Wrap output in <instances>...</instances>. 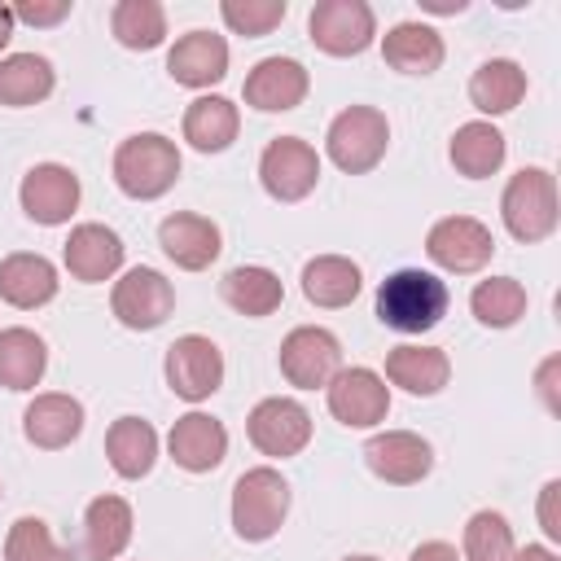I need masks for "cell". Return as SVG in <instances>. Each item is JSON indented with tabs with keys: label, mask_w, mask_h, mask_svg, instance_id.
Here are the masks:
<instances>
[{
	"label": "cell",
	"mask_w": 561,
	"mask_h": 561,
	"mask_svg": "<svg viewBox=\"0 0 561 561\" xmlns=\"http://www.w3.org/2000/svg\"><path fill=\"white\" fill-rule=\"evenodd\" d=\"M167 447H171V460L188 473H210L224 465L228 456V430L224 421H215L210 412H184L171 434H167Z\"/></svg>",
	"instance_id": "obj_19"
},
{
	"label": "cell",
	"mask_w": 561,
	"mask_h": 561,
	"mask_svg": "<svg viewBox=\"0 0 561 561\" xmlns=\"http://www.w3.org/2000/svg\"><path fill=\"white\" fill-rule=\"evenodd\" d=\"M307 35L329 57H359L377 35V18L364 0H316L307 13Z\"/></svg>",
	"instance_id": "obj_6"
},
{
	"label": "cell",
	"mask_w": 561,
	"mask_h": 561,
	"mask_svg": "<svg viewBox=\"0 0 561 561\" xmlns=\"http://www.w3.org/2000/svg\"><path fill=\"white\" fill-rule=\"evenodd\" d=\"M324 399H329L333 421H342L346 430H373L390 412V386L373 368H342L324 386Z\"/></svg>",
	"instance_id": "obj_13"
},
{
	"label": "cell",
	"mask_w": 561,
	"mask_h": 561,
	"mask_svg": "<svg viewBox=\"0 0 561 561\" xmlns=\"http://www.w3.org/2000/svg\"><path fill=\"white\" fill-rule=\"evenodd\" d=\"M110 31L123 48L149 53L167 39V9L158 0H118L110 13Z\"/></svg>",
	"instance_id": "obj_34"
},
{
	"label": "cell",
	"mask_w": 561,
	"mask_h": 561,
	"mask_svg": "<svg viewBox=\"0 0 561 561\" xmlns=\"http://www.w3.org/2000/svg\"><path fill=\"white\" fill-rule=\"evenodd\" d=\"M451 377V359L443 346H394L386 355V381L408 390V394H438Z\"/></svg>",
	"instance_id": "obj_24"
},
{
	"label": "cell",
	"mask_w": 561,
	"mask_h": 561,
	"mask_svg": "<svg viewBox=\"0 0 561 561\" xmlns=\"http://www.w3.org/2000/svg\"><path fill=\"white\" fill-rule=\"evenodd\" d=\"M557 495H561V482H557V478H552V482H543V491H539V526H543V535H548V539H561Z\"/></svg>",
	"instance_id": "obj_40"
},
{
	"label": "cell",
	"mask_w": 561,
	"mask_h": 561,
	"mask_svg": "<svg viewBox=\"0 0 561 561\" xmlns=\"http://www.w3.org/2000/svg\"><path fill=\"white\" fill-rule=\"evenodd\" d=\"M167 386L171 394H180L184 403H202L224 386V351L202 337V333H184L167 346Z\"/></svg>",
	"instance_id": "obj_12"
},
{
	"label": "cell",
	"mask_w": 561,
	"mask_h": 561,
	"mask_svg": "<svg viewBox=\"0 0 561 561\" xmlns=\"http://www.w3.org/2000/svg\"><path fill=\"white\" fill-rule=\"evenodd\" d=\"M447 316V285L434 272L399 267L377 285V320L394 333H425Z\"/></svg>",
	"instance_id": "obj_1"
},
{
	"label": "cell",
	"mask_w": 561,
	"mask_h": 561,
	"mask_svg": "<svg viewBox=\"0 0 561 561\" xmlns=\"http://www.w3.org/2000/svg\"><path fill=\"white\" fill-rule=\"evenodd\" d=\"M381 57L399 75H434L443 66V35L425 22H399L381 39Z\"/></svg>",
	"instance_id": "obj_26"
},
{
	"label": "cell",
	"mask_w": 561,
	"mask_h": 561,
	"mask_svg": "<svg viewBox=\"0 0 561 561\" xmlns=\"http://www.w3.org/2000/svg\"><path fill=\"white\" fill-rule=\"evenodd\" d=\"M522 96H526V70L513 57H491L469 79V101L482 114H508L522 105Z\"/></svg>",
	"instance_id": "obj_32"
},
{
	"label": "cell",
	"mask_w": 561,
	"mask_h": 561,
	"mask_svg": "<svg viewBox=\"0 0 561 561\" xmlns=\"http://www.w3.org/2000/svg\"><path fill=\"white\" fill-rule=\"evenodd\" d=\"M57 75H53V61L39 57V53H9L0 57V105H39L48 92H53Z\"/></svg>",
	"instance_id": "obj_33"
},
{
	"label": "cell",
	"mask_w": 561,
	"mask_h": 561,
	"mask_svg": "<svg viewBox=\"0 0 561 561\" xmlns=\"http://www.w3.org/2000/svg\"><path fill=\"white\" fill-rule=\"evenodd\" d=\"M175 307V289L171 280L158 272V267H127L118 280H114V294H110V311L123 329H136V333H149L158 324H167Z\"/></svg>",
	"instance_id": "obj_7"
},
{
	"label": "cell",
	"mask_w": 561,
	"mask_h": 561,
	"mask_svg": "<svg viewBox=\"0 0 561 561\" xmlns=\"http://www.w3.org/2000/svg\"><path fill=\"white\" fill-rule=\"evenodd\" d=\"M557 175L543 171V167H522L508 184H504V197H500V219L504 228L535 245L543 237L557 232Z\"/></svg>",
	"instance_id": "obj_3"
},
{
	"label": "cell",
	"mask_w": 561,
	"mask_h": 561,
	"mask_svg": "<svg viewBox=\"0 0 561 561\" xmlns=\"http://www.w3.org/2000/svg\"><path fill=\"white\" fill-rule=\"evenodd\" d=\"M517 543H513V526L504 522V513L495 508H478L465 522V552L460 561H513Z\"/></svg>",
	"instance_id": "obj_36"
},
{
	"label": "cell",
	"mask_w": 561,
	"mask_h": 561,
	"mask_svg": "<svg viewBox=\"0 0 561 561\" xmlns=\"http://www.w3.org/2000/svg\"><path fill=\"white\" fill-rule=\"evenodd\" d=\"M386 145H390V123H386V114L377 105H346L329 123V136H324L329 162L337 171H346V175L373 171L386 158Z\"/></svg>",
	"instance_id": "obj_5"
},
{
	"label": "cell",
	"mask_w": 561,
	"mask_h": 561,
	"mask_svg": "<svg viewBox=\"0 0 561 561\" xmlns=\"http://www.w3.org/2000/svg\"><path fill=\"white\" fill-rule=\"evenodd\" d=\"M526 285L513 280V276H491V280H478L473 294H469V307L478 316V324L486 329H513L522 316H526Z\"/></svg>",
	"instance_id": "obj_35"
},
{
	"label": "cell",
	"mask_w": 561,
	"mask_h": 561,
	"mask_svg": "<svg viewBox=\"0 0 561 561\" xmlns=\"http://www.w3.org/2000/svg\"><path fill=\"white\" fill-rule=\"evenodd\" d=\"M0 298L18 311H35L57 298V267L44 254L18 250L0 259Z\"/></svg>",
	"instance_id": "obj_23"
},
{
	"label": "cell",
	"mask_w": 561,
	"mask_h": 561,
	"mask_svg": "<svg viewBox=\"0 0 561 561\" xmlns=\"http://www.w3.org/2000/svg\"><path fill=\"white\" fill-rule=\"evenodd\" d=\"M504 153H508L504 131H500L495 123H486V118H473V123L456 127V136H451V145H447V158H451V167H456L465 180H486V175H495V171L504 167Z\"/></svg>",
	"instance_id": "obj_25"
},
{
	"label": "cell",
	"mask_w": 561,
	"mask_h": 561,
	"mask_svg": "<svg viewBox=\"0 0 561 561\" xmlns=\"http://www.w3.org/2000/svg\"><path fill=\"white\" fill-rule=\"evenodd\" d=\"M4 561H75L70 548L57 543L44 517H18L4 539Z\"/></svg>",
	"instance_id": "obj_37"
},
{
	"label": "cell",
	"mask_w": 561,
	"mask_h": 561,
	"mask_svg": "<svg viewBox=\"0 0 561 561\" xmlns=\"http://www.w3.org/2000/svg\"><path fill=\"white\" fill-rule=\"evenodd\" d=\"M241 131V114L228 96H197L188 101L184 110V140L197 149V153H224Z\"/></svg>",
	"instance_id": "obj_28"
},
{
	"label": "cell",
	"mask_w": 561,
	"mask_h": 561,
	"mask_svg": "<svg viewBox=\"0 0 561 561\" xmlns=\"http://www.w3.org/2000/svg\"><path fill=\"white\" fill-rule=\"evenodd\" d=\"M307 88H311V75H307L302 61H294V57H263L245 75L241 96H245V105H254L263 114H285V110L302 105Z\"/></svg>",
	"instance_id": "obj_16"
},
{
	"label": "cell",
	"mask_w": 561,
	"mask_h": 561,
	"mask_svg": "<svg viewBox=\"0 0 561 561\" xmlns=\"http://www.w3.org/2000/svg\"><path fill=\"white\" fill-rule=\"evenodd\" d=\"M105 456H110V469L127 482L145 478L158 460V430L140 416H118L110 430H105Z\"/></svg>",
	"instance_id": "obj_27"
},
{
	"label": "cell",
	"mask_w": 561,
	"mask_h": 561,
	"mask_svg": "<svg viewBox=\"0 0 561 561\" xmlns=\"http://www.w3.org/2000/svg\"><path fill=\"white\" fill-rule=\"evenodd\" d=\"M425 254L430 263H438L443 272H456V276H469V272H482L495 254V237L482 219L473 215H447L430 228L425 237Z\"/></svg>",
	"instance_id": "obj_11"
},
{
	"label": "cell",
	"mask_w": 561,
	"mask_h": 561,
	"mask_svg": "<svg viewBox=\"0 0 561 561\" xmlns=\"http://www.w3.org/2000/svg\"><path fill=\"white\" fill-rule=\"evenodd\" d=\"M513 561H557V552L552 548H543V543H526V548H517V557Z\"/></svg>",
	"instance_id": "obj_42"
},
{
	"label": "cell",
	"mask_w": 561,
	"mask_h": 561,
	"mask_svg": "<svg viewBox=\"0 0 561 561\" xmlns=\"http://www.w3.org/2000/svg\"><path fill=\"white\" fill-rule=\"evenodd\" d=\"M180 167H184L180 149L162 131H136L114 149V184L136 202H153L171 193L180 180Z\"/></svg>",
	"instance_id": "obj_2"
},
{
	"label": "cell",
	"mask_w": 561,
	"mask_h": 561,
	"mask_svg": "<svg viewBox=\"0 0 561 561\" xmlns=\"http://www.w3.org/2000/svg\"><path fill=\"white\" fill-rule=\"evenodd\" d=\"M48 368V346L39 333L13 324L0 329V386L4 390H35Z\"/></svg>",
	"instance_id": "obj_31"
},
{
	"label": "cell",
	"mask_w": 561,
	"mask_h": 561,
	"mask_svg": "<svg viewBox=\"0 0 561 561\" xmlns=\"http://www.w3.org/2000/svg\"><path fill=\"white\" fill-rule=\"evenodd\" d=\"M259 184L276 202H302L320 184V153L302 136H276L259 158Z\"/></svg>",
	"instance_id": "obj_9"
},
{
	"label": "cell",
	"mask_w": 561,
	"mask_h": 561,
	"mask_svg": "<svg viewBox=\"0 0 561 561\" xmlns=\"http://www.w3.org/2000/svg\"><path fill=\"white\" fill-rule=\"evenodd\" d=\"M408 561H460V552L447 543V539H425V543H416L412 548V557Z\"/></svg>",
	"instance_id": "obj_41"
},
{
	"label": "cell",
	"mask_w": 561,
	"mask_h": 561,
	"mask_svg": "<svg viewBox=\"0 0 561 561\" xmlns=\"http://www.w3.org/2000/svg\"><path fill=\"white\" fill-rule=\"evenodd\" d=\"M364 465L390 486H412L434 469V447L412 430H386L364 443Z\"/></svg>",
	"instance_id": "obj_15"
},
{
	"label": "cell",
	"mask_w": 561,
	"mask_h": 561,
	"mask_svg": "<svg viewBox=\"0 0 561 561\" xmlns=\"http://www.w3.org/2000/svg\"><path fill=\"white\" fill-rule=\"evenodd\" d=\"M83 430V403L75 394H61V390H48V394H35L22 412V434L26 443H35L39 451H61L79 438Z\"/></svg>",
	"instance_id": "obj_20"
},
{
	"label": "cell",
	"mask_w": 561,
	"mask_h": 561,
	"mask_svg": "<svg viewBox=\"0 0 561 561\" xmlns=\"http://www.w3.org/2000/svg\"><path fill=\"white\" fill-rule=\"evenodd\" d=\"M158 245H162V254H167L175 267L202 272V267H210V263L219 259L224 232H219V224L206 219V215L175 210V215H167V219L158 224Z\"/></svg>",
	"instance_id": "obj_17"
},
{
	"label": "cell",
	"mask_w": 561,
	"mask_h": 561,
	"mask_svg": "<svg viewBox=\"0 0 561 561\" xmlns=\"http://www.w3.org/2000/svg\"><path fill=\"white\" fill-rule=\"evenodd\" d=\"M289 4L285 0H224L219 4V18L232 35H245V39H259L267 31H276L285 22Z\"/></svg>",
	"instance_id": "obj_38"
},
{
	"label": "cell",
	"mask_w": 561,
	"mask_h": 561,
	"mask_svg": "<svg viewBox=\"0 0 561 561\" xmlns=\"http://www.w3.org/2000/svg\"><path fill=\"white\" fill-rule=\"evenodd\" d=\"M18 202L26 210V219L44 224V228H57V224H70V215L79 210V175L61 162H39L22 175V188H18Z\"/></svg>",
	"instance_id": "obj_14"
},
{
	"label": "cell",
	"mask_w": 561,
	"mask_h": 561,
	"mask_svg": "<svg viewBox=\"0 0 561 561\" xmlns=\"http://www.w3.org/2000/svg\"><path fill=\"white\" fill-rule=\"evenodd\" d=\"M167 75L184 88H210L228 75V39L215 31H188L167 53Z\"/></svg>",
	"instance_id": "obj_21"
},
{
	"label": "cell",
	"mask_w": 561,
	"mask_h": 561,
	"mask_svg": "<svg viewBox=\"0 0 561 561\" xmlns=\"http://www.w3.org/2000/svg\"><path fill=\"white\" fill-rule=\"evenodd\" d=\"M219 294H224V302H228L232 311L254 316V320L272 316V311L285 302V285H280V276H276L272 267H259V263H241V267H232V272L219 280Z\"/></svg>",
	"instance_id": "obj_29"
},
{
	"label": "cell",
	"mask_w": 561,
	"mask_h": 561,
	"mask_svg": "<svg viewBox=\"0 0 561 561\" xmlns=\"http://www.w3.org/2000/svg\"><path fill=\"white\" fill-rule=\"evenodd\" d=\"M13 26H18V22H13V9H9V4H0V48L13 39Z\"/></svg>",
	"instance_id": "obj_43"
},
{
	"label": "cell",
	"mask_w": 561,
	"mask_h": 561,
	"mask_svg": "<svg viewBox=\"0 0 561 561\" xmlns=\"http://www.w3.org/2000/svg\"><path fill=\"white\" fill-rule=\"evenodd\" d=\"M280 373L298 390H324L342 373V342L320 324H298L280 342Z\"/></svg>",
	"instance_id": "obj_8"
},
{
	"label": "cell",
	"mask_w": 561,
	"mask_h": 561,
	"mask_svg": "<svg viewBox=\"0 0 561 561\" xmlns=\"http://www.w3.org/2000/svg\"><path fill=\"white\" fill-rule=\"evenodd\" d=\"M13 9V22H26V26H57L61 18H70L75 0H18L9 4Z\"/></svg>",
	"instance_id": "obj_39"
},
{
	"label": "cell",
	"mask_w": 561,
	"mask_h": 561,
	"mask_svg": "<svg viewBox=\"0 0 561 561\" xmlns=\"http://www.w3.org/2000/svg\"><path fill=\"white\" fill-rule=\"evenodd\" d=\"M245 434L263 456L285 460V456H298L311 443V412L289 394L259 399L245 416Z\"/></svg>",
	"instance_id": "obj_10"
},
{
	"label": "cell",
	"mask_w": 561,
	"mask_h": 561,
	"mask_svg": "<svg viewBox=\"0 0 561 561\" xmlns=\"http://www.w3.org/2000/svg\"><path fill=\"white\" fill-rule=\"evenodd\" d=\"M359 285H364L359 263H351L342 254H316L302 267V298L311 307H346V302H355Z\"/></svg>",
	"instance_id": "obj_30"
},
{
	"label": "cell",
	"mask_w": 561,
	"mask_h": 561,
	"mask_svg": "<svg viewBox=\"0 0 561 561\" xmlns=\"http://www.w3.org/2000/svg\"><path fill=\"white\" fill-rule=\"evenodd\" d=\"M289 513V482L272 469V465H259V469H245L232 486V530L237 539L245 543H263L280 530Z\"/></svg>",
	"instance_id": "obj_4"
},
{
	"label": "cell",
	"mask_w": 561,
	"mask_h": 561,
	"mask_svg": "<svg viewBox=\"0 0 561 561\" xmlns=\"http://www.w3.org/2000/svg\"><path fill=\"white\" fill-rule=\"evenodd\" d=\"M131 504L123 495H96L83 508V561H114L131 543Z\"/></svg>",
	"instance_id": "obj_22"
},
{
	"label": "cell",
	"mask_w": 561,
	"mask_h": 561,
	"mask_svg": "<svg viewBox=\"0 0 561 561\" xmlns=\"http://www.w3.org/2000/svg\"><path fill=\"white\" fill-rule=\"evenodd\" d=\"M66 272L83 285H101L123 267V237L105 224H75L61 245Z\"/></svg>",
	"instance_id": "obj_18"
},
{
	"label": "cell",
	"mask_w": 561,
	"mask_h": 561,
	"mask_svg": "<svg viewBox=\"0 0 561 561\" xmlns=\"http://www.w3.org/2000/svg\"><path fill=\"white\" fill-rule=\"evenodd\" d=\"M342 561H381V557H342Z\"/></svg>",
	"instance_id": "obj_44"
},
{
	"label": "cell",
	"mask_w": 561,
	"mask_h": 561,
	"mask_svg": "<svg viewBox=\"0 0 561 561\" xmlns=\"http://www.w3.org/2000/svg\"><path fill=\"white\" fill-rule=\"evenodd\" d=\"M0 500H4V486H0Z\"/></svg>",
	"instance_id": "obj_45"
}]
</instances>
